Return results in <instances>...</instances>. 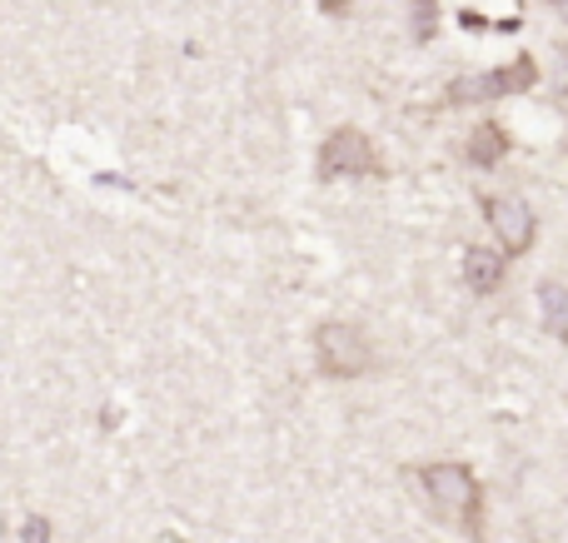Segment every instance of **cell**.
Masks as SVG:
<instances>
[{
	"label": "cell",
	"mask_w": 568,
	"mask_h": 543,
	"mask_svg": "<svg viewBox=\"0 0 568 543\" xmlns=\"http://www.w3.org/2000/svg\"><path fill=\"white\" fill-rule=\"evenodd\" d=\"M419 484H424V494H429L434 514L464 524L469 534L484 529V489H479V479H474L469 464H424Z\"/></svg>",
	"instance_id": "obj_1"
},
{
	"label": "cell",
	"mask_w": 568,
	"mask_h": 543,
	"mask_svg": "<svg viewBox=\"0 0 568 543\" xmlns=\"http://www.w3.org/2000/svg\"><path fill=\"white\" fill-rule=\"evenodd\" d=\"M314 365L329 379H359L374 369V345L359 325H344V319H324L314 329Z\"/></svg>",
	"instance_id": "obj_2"
},
{
	"label": "cell",
	"mask_w": 568,
	"mask_h": 543,
	"mask_svg": "<svg viewBox=\"0 0 568 543\" xmlns=\"http://www.w3.org/2000/svg\"><path fill=\"white\" fill-rule=\"evenodd\" d=\"M320 175L339 180V175H379V155H374L369 135L354 125H339L329 140L320 145Z\"/></svg>",
	"instance_id": "obj_3"
},
{
	"label": "cell",
	"mask_w": 568,
	"mask_h": 543,
	"mask_svg": "<svg viewBox=\"0 0 568 543\" xmlns=\"http://www.w3.org/2000/svg\"><path fill=\"white\" fill-rule=\"evenodd\" d=\"M484 215H489V225H494V235H499V245H504V255H529V245H534V209L524 205V199H514V195H494V199H484Z\"/></svg>",
	"instance_id": "obj_4"
},
{
	"label": "cell",
	"mask_w": 568,
	"mask_h": 543,
	"mask_svg": "<svg viewBox=\"0 0 568 543\" xmlns=\"http://www.w3.org/2000/svg\"><path fill=\"white\" fill-rule=\"evenodd\" d=\"M534 75H539V70H534V60H529V55H519L509 70H489V75L459 80L449 100H489V95H514V90H529V85H534Z\"/></svg>",
	"instance_id": "obj_5"
},
{
	"label": "cell",
	"mask_w": 568,
	"mask_h": 543,
	"mask_svg": "<svg viewBox=\"0 0 568 543\" xmlns=\"http://www.w3.org/2000/svg\"><path fill=\"white\" fill-rule=\"evenodd\" d=\"M504 269H509L504 249H484V245L464 249V285H469L474 295H494V289L504 285Z\"/></svg>",
	"instance_id": "obj_6"
},
{
	"label": "cell",
	"mask_w": 568,
	"mask_h": 543,
	"mask_svg": "<svg viewBox=\"0 0 568 543\" xmlns=\"http://www.w3.org/2000/svg\"><path fill=\"white\" fill-rule=\"evenodd\" d=\"M504 155H509V130H504V125H494V120H489V125H479L469 135V160L479 170H494Z\"/></svg>",
	"instance_id": "obj_7"
},
{
	"label": "cell",
	"mask_w": 568,
	"mask_h": 543,
	"mask_svg": "<svg viewBox=\"0 0 568 543\" xmlns=\"http://www.w3.org/2000/svg\"><path fill=\"white\" fill-rule=\"evenodd\" d=\"M539 309L549 335H559L568 345V285H539Z\"/></svg>",
	"instance_id": "obj_8"
},
{
	"label": "cell",
	"mask_w": 568,
	"mask_h": 543,
	"mask_svg": "<svg viewBox=\"0 0 568 543\" xmlns=\"http://www.w3.org/2000/svg\"><path fill=\"white\" fill-rule=\"evenodd\" d=\"M414 35L419 40L434 35V0H414Z\"/></svg>",
	"instance_id": "obj_9"
},
{
	"label": "cell",
	"mask_w": 568,
	"mask_h": 543,
	"mask_svg": "<svg viewBox=\"0 0 568 543\" xmlns=\"http://www.w3.org/2000/svg\"><path fill=\"white\" fill-rule=\"evenodd\" d=\"M20 543H50V519L45 514H30L26 529H20Z\"/></svg>",
	"instance_id": "obj_10"
},
{
	"label": "cell",
	"mask_w": 568,
	"mask_h": 543,
	"mask_svg": "<svg viewBox=\"0 0 568 543\" xmlns=\"http://www.w3.org/2000/svg\"><path fill=\"white\" fill-rule=\"evenodd\" d=\"M324 10H329V16H344V10H349V0H320Z\"/></svg>",
	"instance_id": "obj_11"
},
{
	"label": "cell",
	"mask_w": 568,
	"mask_h": 543,
	"mask_svg": "<svg viewBox=\"0 0 568 543\" xmlns=\"http://www.w3.org/2000/svg\"><path fill=\"white\" fill-rule=\"evenodd\" d=\"M549 6H554V10H559V16H564V20H568V0H549Z\"/></svg>",
	"instance_id": "obj_12"
}]
</instances>
